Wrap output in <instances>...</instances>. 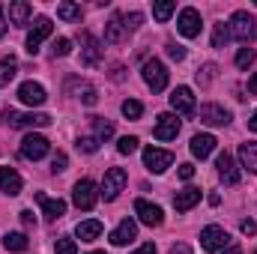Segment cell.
<instances>
[{
    "label": "cell",
    "mask_w": 257,
    "mask_h": 254,
    "mask_svg": "<svg viewBox=\"0 0 257 254\" xmlns=\"http://www.w3.org/2000/svg\"><path fill=\"white\" fill-rule=\"evenodd\" d=\"M227 30H230V36H233V39H239V42H251V39H257L254 15H248L245 9L233 12V15H230V24H227Z\"/></svg>",
    "instance_id": "cell-1"
},
{
    "label": "cell",
    "mask_w": 257,
    "mask_h": 254,
    "mask_svg": "<svg viewBox=\"0 0 257 254\" xmlns=\"http://www.w3.org/2000/svg\"><path fill=\"white\" fill-rule=\"evenodd\" d=\"M3 123L9 129H42L51 123L48 114H18L15 108H6L3 111Z\"/></svg>",
    "instance_id": "cell-2"
},
{
    "label": "cell",
    "mask_w": 257,
    "mask_h": 254,
    "mask_svg": "<svg viewBox=\"0 0 257 254\" xmlns=\"http://www.w3.org/2000/svg\"><path fill=\"white\" fill-rule=\"evenodd\" d=\"M144 81H147V87L153 90V93H162L165 87H168V69L162 60H147L144 63Z\"/></svg>",
    "instance_id": "cell-3"
},
{
    "label": "cell",
    "mask_w": 257,
    "mask_h": 254,
    "mask_svg": "<svg viewBox=\"0 0 257 254\" xmlns=\"http://www.w3.org/2000/svg\"><path fill=\"white\" fill-rule=\"evenodd\" d=\"M72 200L78 209H93L96 200H99V191H96V183L93 180H78L75 189H72Z\"/></svg>",
    "instance_id": "cell-4"
},
{
    "label": "cell",
    "mask_w": 257,
    "mask_h": 254,
    "mask_svg": "<svg viewBox=\"0 0 257 254\" xmlns=\"http://www.w3.org/2000/svg\"><path fill=\"white\" fill-rule=\"evenodd\" d=\"M51 30H54V24H51V18H45V15H39L36 21H33V27H30V33H27V51L30 54H36L39 51V45L51 36Z\"/></svg>",
    "instance_id": "cell-5"
},
{
    "label": "cell",
    "mask_w": 257,
    "mask_h": 254,
    "mask_svg": "<svg viewBox=\"0 0 257 254\" xmlns=\"http://www.w3.org/2000/svg\"><path fill=\"white\" fill-rule=\"evenodd\" d=\"M144 165H147L153 174H165V171L174 165V153H171V150H159V147H147V150H144Z\"/></svg>",
    "instance_id": "cell-6"
},
{
    "label": "cell",
    "mask_w": 257,
    "mask_h": 254,
    "mask_svg": "<svg viewBox=\"0 0 257 254\" xmlns=\"http://www.w3.org/2000/svg\"><path fill=\"white\" fill-rule=\"evenodd\" d=\"M126 171L123 168H111V171H105V180H102V197L105 200H117V194L123 191V186H126Z\"/></svg>",
    "instance_id": "cell-7"
},
{
    "label": "cell",
    "mask_w": 257,
    "mask_h": 254,
    "mask_svg": "<svg viewBox=\"0 0 257 254\" xmlns=\"http://www.w3.org/2000/svg\"><path fill=\"white\" fill-rule=\"evenodd\" d=\"M227 242H230V236H227V230L218 227V224H209V227L200 230V245H203V251H221Z\"/></svg>",
    "instance_id": "cell-8"
},
{
    "label": "cell",
    "mask_w": 257,
    "mask_h": 254,
    "mask_svg": "<svg viewBox=\"0 0 257 254\" xmlns=\"http://www.w3.org/2000/svg\"><path fill=\"white\" fill-rule=\"evenodd\" d=\"M48 150H51V144H48V138H42V135H27V138L21 141V156L30 159V162H39L42 156H48Z\"/></svg>",
    "instance_id": "cell-9"
},
{
    "label": "cell",
    "mask_w": 257,
    "mask_h": 254,
    "mask_svg": "<svg viewBox=\"0 0 257 254\" xmlns=\"http://www.w3.org/2000/svg\"><path fill=\"white\" fill-rule=\"evenodd\" d=\"M200 12L192 9V6H186L183 12H180V18H177V30L186 36V39H194V36H200Z\"/></svg>",
    "instance_id": "cell-10"
},
{
    "label": "cell",
    "mask_w": 257,
    "mask_h": 254,
    "mask_svg": "<svg viewBox=\"0 0 257 254\" xmlns=\"http://www.w3.org/2000/svg\"><path fill=\"white\" fill-rule=\"evenodd\" d=\"M135 215H138L147 227H159L162 218H165V215H162V206H156V203H150V200H144V197L135 200Z\"/></svg>",
    "instance_id": "cell-11"
},
{
    "label": "cell",
    "mask_w": 257,
    "mask_h": 254,
    "mask_svg": "<svg viewBox=\"0 0 257 254\" xmlns=\"http://www.w3.org/2000/svg\"><path fill=\"white\" fill-rule=\"evenodd\" d=\"M102 60V45L93 33H84L81 36V63L84 66H99Z\"/></svg>",
    "instance_id": "cell-12"
},
{
    "label": "cell",
    "mask_w": 257,
    "mask_h": 254,
    "mask_svg": "<svg viewBox=\"0 0 257 254\" xmlns=\"http://www.w3.org/2000/svg\"><path fill=\"white\" fill-rule=\"evenodd\" d=\"M153 135H156L159 141H174V138L180 135V120H177V114H159Z\"/></svg>",
    "instance_id": "cell-13"
},
{
    "label": "cell",
    "mask_w": 257,
    "mask_h": 254,
    "mask_svg": "<svg viewBox=\"0 0 257 254\" xmlns=\"http://www.w3.org/2000/svg\"><path fill=\"white\" fill-rule=\"evenodd\" d=\"M18 99H21L24 105H36V108H39V105H45L48 96H45V87H42V84H36V81H24V84L18 87Z\"/></svg>",
    "instance_id": "cell-14"
},
{
    "label": "cell",
    "mask_w": 257,
    "mask_h": 254,
    "mask_svg": "<svg viewBox=\"0 0 257 254\" xmlns=\"http://www.w3.org/2000/svg\"><path fill=\"white\" fill-rule=\"evenodd\" d=\"M215 168H218V177H221L224 186H236L239 183V168H236V162H233L230 153H221L218 162H215Z\"/></svg>",
    "instance_id": "cell-15"
},
{
    "label": "cell",
    "mask_w": 257,
    "mask_h": 254,
    "mask_svg": "<svg viewBox=\"0 0 257 254\" xmlns=\"http://www.w3.org/2000/svg\"><path fill=\"white\" fill-rule=\"evenodd\" d=\"M171 108L177 111V114H194V93L192 87H177L174 93H171Z\"/></svg>",
    "instance_id": "cell-16"
},
{
    "label": "cell",
    "mask_w": 257,
    "mask_h": 254,
    "mask_svg": "<svg viewBox=\"0 0 257 254\" xmlns=\"http://www.w3.org/2000/svg\"><path fill=\"white\" fill-rule=\"evenodd\" d=\"M135 236H138V224H135V218H123V221L114 227V233H111V245H128Z\"/></svg>",
    "instance_id": "cell-17"
},
{
    "label": "cell",
    "mask_w": 257,
    "mask_h": 254,
    "mask_svg": "<svg viewBox=\"0 0 257 254\" xmlns=\"http://www.w3.org/2000/svg\"><path fill=\"white\" fill-rule=\"evenodd\" d=\"M30 15H33V6H30L27 0H15V3H9V24H15V27H27V24H30Z\"/></svg>",
    "instance_id": "cell-18"
},
{
    "label": "cell",
    "mask_w": 257,
    "mask_h": 254,
    "mask_svg": "<svg viewBox=\"0 0 257 254\" xmlns=\"http://www.w3.org/2000/svg\"><path fill=\"white\" fill-rule=\"evenodd\" d=\"M200 123H206V126H227L230 114L221 105H203L200 108Z\"/></svg>",
    "instance_id": "cell-19"
},
{
    "label": "cell",
    "mask_w": 257,
    "mask_h": 254,
    "mask_svg": "<svg viewBox=\"0 0 257 254\" xmlns=\"http://www.w3.org/2000/svg\"><path fill=\"white\" fill-rule=\"evenodd\" d=\"M215 135H194L192 138V144H189V150H192V156L194 159H206V156H212V150H215Z\"/></svg>",
    "instance_id": "cell-20"
},
{
    "label": "cell",
    "mask_w": 257,
    "mask_h": 254,
    "mask_svg": "<svg viewBox=\"0 0 257 254\" xmlns=\"http://www.w3.org/2000/svg\"><path fill=\"white\" fill-rule=\"evenodd\" d=\"M36 200L42 203V212L54 221V218H60V215H66V200H60V197H45L42 191H36Z\"/></svg>",
    "instance_id": "cell-21"
},
{
    "label": "cell",
    "mask_w": 257,
    "mask_h": 254,
    "mask_svg": "<svg viewBox=\"0 0 257 254\" xmlns=\"http://www.w3.org/2000/svg\"><path fill=\"white\" fill-rule=\"evenodd\" d=\"M21 177H18V171H12V168H0V191H6V194H21Z\"/></svg>",
    "instance_id": "cell-22"
},
{
    "label": "cell",
    "mask_w": 257,
    "mask_h": 254,
    "mask_svg": "<svg viewBox=\"0 0 257 254\" xmlns=\"http://www.w3.org/2000/svg\"><path fill=\"white\" fill-rule=\"evenodd\" d=\"M75 236H78L81 242H93V239H99V236H102V221H96V218L81 221V224L75 227Z\"/></svg>",
    "instance_id": "cell-23"
},
{
    "label": "cell",
    "mask_w": 257,
    "mask_h": 254,
    "mask_svg": "<svg viewBox=\"0 0 257 254\" xmlns=\"http://www.w3.org/2000/svg\"><path fill=\"white\" fill-rule=\"evenodd\" d=\"M197 200H200V189H183V191H177V197H174V209L177 212H189Z\"/></svg>",
    "instance_id": "cell-24"
},
{
    "label": "cell",
    "mask_w": 257,
    "mask_h": 254,
    "mask_svg": "<svg viewBox=\"0 0 257 254\" xmlns=\"http://www.w3.org/2000/svg\"><path fill=\"white\" fill-rule=\"evenodd\" d=\"M123 36H126V27H123V15H114V18L105 24V42L117 45V42H123Z\"/></svg>",
    "instance_id": "cell-25"
},
{
    "label": "cell",
    "mask_w": 257,
    "mask_h": 254,
    "mask_svg": "<svg viewBox=\"0 0 257 254\" xmlns=\"http://www.w3.org/2000/svg\"><path fill=\"white\" fill-rule=\"evenodd\" d=\"M239 162H242V168H245V171L257 174V144H254V141H248V144H242V147H239Z\"/></svg>",
    "instance_id": "cell-26"
},
{
    "label": "cell",
    "mask_w": 257,
    "mask_h": 254,
    "mask_svg": "<svg viewBox=\"0 0 257 254\" xmlns=\"http://www.w3.org/2000/svg\"><path fill=\"white\" fill-rule=\"evenodd\" d=\"M27 245H30V242H27L24 233H6V236H3V248H6V251L21 254V251H27Z\"/></svg>",
    "instance_id": "cell-27"
},
{
    "label": "cell",
    "mask_w": 257,
    "mask_h": 254,
    "mask_svg": "<svg viewBox=\"0 0 257 254\" xmlns=\"http://www.w3.org/2000/svg\"><path fill=\"white\" fill-rule=\"evenodd\" d=\"M15 72H18V63H15L12 57H3V60H0V87H6V84L15 78Z\"/></svg>",
    "instance_id": "cell-28"
},
{
    "label": "cell",
    "mask_w": 257,
    "mask_h": 254,
    "mask_svg": "<svg viewBox=\"0 0 257 254\" xmlns=\"http://www.w3.org/2000/svg\"><path fill=\"white\" fill-rule=\"evenodd\" d=\"M93 132H96L99 141H108V138H114V123L102 120V117H93Z\"/></svg>",
    "instance_id": "cell-29"
},
{
    "label": "cell",
    "mask_w": 257,
    "mask_h": 254,
    "mask_svg": "<svg viewBox=\"0 0 257 254\" xmlns=\"http://www.w3.org/2000/svg\"><path fill=\"white\" fill-rule=\"evenodd\" d=\"M57 18H63V21H81V6L78 3H60L57 6Z\"/></svg>",
    "instance_id": "cell-30"
},
{
    "label": "cell",
    "mask_w": 257,
    "mask_h": 254,
    "mask_svg": "<svg viewBox=\"0 0 257 254\" xmlns=\"http://www.w3.org/2000/svg\"><path fill=\"white\" fill-rule=\"evenodd\" d=\"M174 9H177V3H174V0H162V3H156V6H153V15H156L159 21H168V18L174 15Z\"/></svg>",
    "instance_id": "cell-31"
},
{
    "label": "cell",
    "mask_w": 257,
    "mask_h": 254,
    "mask_svg": "<svg viewBox=\"0 0 257 254\" xmlns=\"http://www.w3.org/2000/svg\"><path fill=\"white\" fill-rule=\"evenodd\" d=\"M78 99H81L84 105H96V102H99V90H96L93 84H81V87H78Z\"/></svg>",
    "instance_id": "cell-32"
},
{
    "label": "cell",
    "mask_w": 257,
    "mask_h": 254,
    "mask_svg": "<svg viewBox=\"0 0 257 254\" xmlns=\"http://www.w3.org/2000/svg\"><path fill=\"white\" fill-rule=\"evenodd\" d=\"M227 39H230L227 24H215V33H212V48H224V45H227Z\"/></svg>",
    "instance_id": "cell-33"
},
{
    "label": "cell",
    "mask_w": 257,
    "mask_h": 254,
    "mask_svg": "<svg viewBox=\"0 0 257 254\" xmlns=\"http://www.w3.org/2000/svg\"><path fill=\"white\" fill-rule=\"evenodd\" d=\"M254 60H257L254 48H239V51H236V66H239V69H248Z\"/></svg>",
    "instance_id": "cell-34"
},
{
    "label": "cell",
    "mask_w": 257,
    "mask_h": 254,
    "mask_svg": "<svg viewBox=\"0 0 257 254\" xmlns=\"http://www.w3.org/2000/svg\"><path fill=\"white\" fill-rule=\"evenodd\" d=\"M123 114H126L128 120H138V117L144 114V105H141L138 99H126V102H123Z\"/></svg>",
    "instance_id": "cell-35"
},
{
    "label": "cell",
    "mask_w": 257,
    "mask_h": 254,
    "mask_svg": "<svg viewBox=\"0 0 257 254\" xmlns=\"http://www.w3.org/2000/svg\"><path fill=\"white\" fill-rule=\"evenodd\" d=\"M54 251H57V254H78V245H75V239L60 236V239L54 242Z\"/></svg>",
    "instance_id": "cell-36"
},
{
    "label": "cell",
    "mask_w": 257,
    "mask_h": 254,
    "mask_svg": "<svg viewBox=\"0 0 257 254\" xmlns=\"http://www.w3.org/2000/svg\"><path fill=\"white\" fill-rule=\"evenodd\" d=\"M141 21H144V15H141V12H126V15H123V27H126V33L138 30V27H141Z\"/></svg>",
    "instance_id": "cell-37"
},
{
    "label": "cell",
    "mask_w": 257,
    "mask_h": 254,
    "mask_svg": "<svg viewBox=\"0 0 257 254\" xmlns=\"http://www.w3.org/2000/svg\"><path fill=\"white\" fill-rule=\"evenodd\" d=\"M51 54H54V57H66V54H72V39H66V36H60V39L54 42Z\"/></svg>",
    "instance_id": "cell-38"
},
{
    "label": "cell",
    "mask_w": 257,
    "mask_h": 254,
    "mask_svg": "<svg viewBox=\"0 0 257 254\" xmlns=\"http://www.w3.org/2000/svg\"><path fill=\"white\" fill-rule=\"evenodd\" d=\"M117 150H120L123 156H132V153L138 150V138H132V135H126V138H120V144H117Z\"/></svg>",
    "instance_id": "cell-39"
},
{
    "label": "cell",
    "mask_w": 257,
    "mask_h": 254,
    "mask_svg": "<svg viewBox=\"0 0 257 254\" xmlns=\"http://www.w3.org/2000/svg\"><path fill=\"white\" fill-rule=\"evenodd\" d=\"M78 150H81V153H90V156H93V153L99 150V138H78Z\"/></svg>",
    "instance_id": "cell-40"
},
{
    "label": "cell",
    "mask_w": 257,
    "mask_h": 254,
    "mask_svg": "<svg viewBox=\"0 0 257 254\" xmlns=\"http://www.w3.org/2000/svg\"><path fill=\"white\" fill-rule=\"evenodd\" d=\"M212 75H215V66L206 63L203 69H200V72H197V84H200V87H206V84L212 81Z\"/></svg>",
    "instance_id": "cell-41"
},
{
    "label": "cell",
    "mask_w": 257,
    "mask_h": 254,
    "mask_svg": "<svg viewBox=\"0 0 257 254\" xmlns=\"http://www.w3.org/2000/svg\"><path fill=\"white\" fill-rule=\"evenodd\" d=\"M168 57L180 63V60H186V48H183V45H177V42H168Z\"/></svg>",
    "instance_id": "cell-42"
},
{
    "label": "cell",
    "mask_w": 257,
    "mask_h": 254,
    "mask_svg": "<svg viewBox=\"0 0 257 254\" xmlns=\"http://www.w3.org/2000/svg\"><path fill=\"white\" fill-rule=\"evenodd\" d=\"M66 165H69V159H66V153H54V159H51V171L54 174H63Z\"/></svg>",
    "instance_id": "cell-43"
},
{
    "label": "cell",
    "mask_w": 257,
    "mask_h": 254,
    "mask_svg": "<svg viewBox=\"0 0 257 254\" xmlns=\"http://www.w3.org/2000/svg\"><path fill=\"white\" fill-rule=\"evenodd\" d=\"M239 230H242L245 236H254V233H257V221H254V218H245V221L239 224Z\"/></svg>",
    "instance_id": "cell-44"
},
{
    "label": "cell",
    "mask_w": 257,
    "mask_h": 254,
    "mask_svg": "<svg viewBox=\"0 0 257 254\" xmlns=\"http://www.w3.org/2000/svg\"><path fill=\"white\" fill-rule=\"evenodd\" d=\"M194 177V165H180V180H192Z\"/></svg>",
    "instance_id": "cell-45"
},
{
    "label": "cell",
    "mask_w": 257,
    "mask_h": 254,
    "mask_svg": "<svg viewBox=\"0 0 257 254\" xmlns=\"http://www.w3.org/2000/svg\"><path fill=\"white\" fill-rule=\"evenodd\" d=\"M21 221H24V227H33V224H36V215H33L30 209H24V212H21Z\"/></svg>",
    "instance_id": "cell-46"
},
{
    "label": "cell",
    "mask_w": 257,
    "mask_h": 254,
    "mask_svg": "<svg viewBox=\"0 0 257 254\" xmlns=\"http://www.w3.org/2000/svg\"><path fill=\"white\" fill-rule=\"evenodd\" d=\"M135 254H156V245H153V242H144V245H141Z\"/></svg>",
    "instance_id": "cell-47"
},
{
    "label": "cell",
    "mask_w": 257,
    "mask_h": 254,
    "mask_svg": "<svg viewBox=\"0 0 257 254\" xmlns=\"http://www.w3.org/2000/svg\"><path fill=\"white\" fill-rule=\"evenodd\" d=\"M248 90H251V93L257 96V72L251 75V78H248Z\"/></svg>",
    "instance_id": "cell-48"
},
{
    "label": "cell",
    "mask_w": 257,
    "mask_h": 254,
    "mask_svg": "<svg viewBox=\"0 0 257 254\" xmlns=\"http://www.w3.org/2000/svg\"><path fill=\"white\" fill-rule=\"evenodd\" d=\"M0 36H6V18H3V6H0Z\"/></svg>",
    "instance_id": "cell-49"
},
{
    "label": "cell",
    "mask_w": 257,
    "mask_h": 254,
    "mask_svg": "<svg viewBox=\"0 0 257 254\" xmlns=\"http://www.w3.org/2000/svg\"><path fill=\"white\" fill-rule=\"evenodd\" d=\"M248 129H251V132H257V111L251 114V120H248Z\"/></svg>",
    "instance_id": "cell-50"
},
{
    "label": "cell",
    "mask_w": 257,
    "mask_h": 254,
    "mask_svg": "<svg viewBox=\"0 0 257 254\" xmlns=\"http://www.w3.org/2000/svg\"><path fill=\"white\" fill-rule=\"evenodd\" d=\"M224 254H239V245H227V251Z\"/></svg>",
    "instance_id": "cell-51"
},
{
    "label": "cell",
    "mask_w": 257,
    "mask_h": 254,
    "mask_svg": "<svg viewBox=\"0 0 257 254\" xmlns=\"http://www.w3.org/2000/svg\"><path fill=\"white\" fill-rule=\"evenodd\" d=\"M90 254H105V251H90Z\"/></svg>",
    "instance_id": "cell-52"
},
{
    "label": "cell",
    "mask_w": 257,
    "mask_h": 254,
    "mask_svg": "<svg viewBox=\"0 0 257 254\" xmlns=\"http://www.w3.org/2000/svg\"><path fill=\"white\" fill-rule=\"evenodd\" d=\"M254 254H257V251H254Z\"/></svg>",
    "instance_id": "cell-53"
}]
</instances>
